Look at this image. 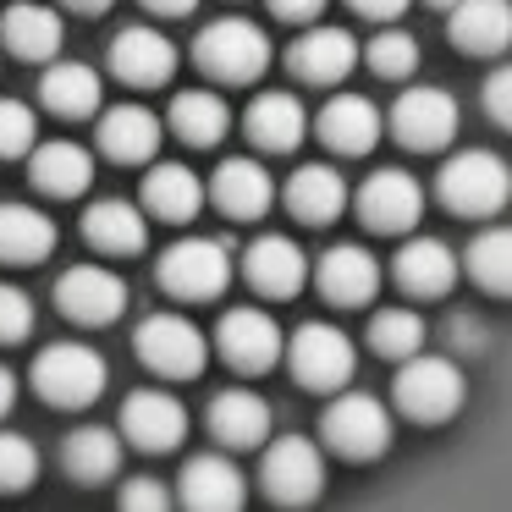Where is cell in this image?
<instances>
[{
  "instance_id": "4",
  "label": "cell",
  "mask_w": 512,
  "mask_h": 512,
  "mask_svg": "<svg viewBox=\"0 0 512 512\" xmlns=\"http://www.w3.org/2000/svg\"><path fill=\"white\" fill-rule=\"evenodd\" d=\"M105 380H111L105 358L83 342H50L45 353L34 358V391L50 408H89L105 391Z\"/></svg>"
},
{
  "instance_id": "48",
  "label": "cell",
  "mask_w": 512,
  "mask_h": 512,
  "mask_svg": "<svg viewBox=\"0 0 512 512\" xmlns=\"http://www.w3.org/2000/svg\"><path fill=\"white\" fill-rule=\"evenodd\" d=\"M12 402H17V375L12 369H0V419L12 413Z\"/></svg>"
},
{
  "instance_id": "47",
  "label": "cell",
  "mask_w": 512,
  "mask_h": 512,
  "mask_svg": "<svg viewBox=\"0 0 512 512\" xmlns=\"http://www.w3.org/2000/svg\"><path fill=\"white\" fill-rule=\"evenodd\" d=\"M144 6H149L155 17H188L193 6H199V0H144Z\"/></svg>"
},
{
  "instance_id": "34",
  "label": "cell",
  "mask_w": 512,
  "mask_h": 512,
  "mask_svg": "<svg viewBox=\"0 0 512 512\" xmlns=\"http://www.w3.org/2000/svg\"><path fill=\"white\" fill-rule=\"evenodd\" d=\"M39 100H45L50 116H67V122H83V116L100 111V78L83 61H56V67L39 78Z\"/></svg>"
},
{
  "instance_id": "39",
  "label": "cell",
  "mask_w": 512,
  "mask_h": 512,
  "mask_svg": "<svg viewBox=\"0 0 512 512\" xmlns=\"http://www.w3.org/2000/svg\"><path fill=\"white\" fill-rule=\"evenodd\" d=\"M39 479V446L17 430H0V496H17Z\"/></svg>"
},
{
  "instance_id": "35",
  "label": "cell",
  "mask_w": 512,
  "mask_h": 512,
  "mask_svg": "<svg viewBox=\"0 0 512 512\" xmlns=\"http://www.w3.org/2000/svg\"><path fill=\"white\" fill-rule=\"evenodd\" d=\"M166 116H171V133H177L182 144H193V149L221 144L226 127H232V111H226V100H221V94H210V89H182L177 100H171Z\"/></svg>"
},
{
  "instance_id": "27",
  "label": "cell",
  "mask_w": 512,
  "mask_h": 512,
  "mask_svg": "<svg viewBox=\"0 0 512 512\" xmlns=\"http://www.w3.org/2000/svg\"><path fill=\"white\" fill-rule=\"evenodd\" d=\"M144 210L155 215V221H193V215L204 210V182L193 166H182V160H166V166H149L144 177Z\"/></svg>"
},
{
  "instance_id": "23",
  "label": "cell",
  "mask_w": 512,
  "mask_h": 512,
  "mask_svg": "<svg viewBox=\"0 0 512 512\" xmlns=\"http://www.w3.org/2000/svg\"><path fill=\"white\" fill-rule=\"evenodd\" d=\"M243 127H248V138H254L259 149H270V155H292V149L303 144V133H309V111L298 105V94L270 89V94H254Z\"/></svg>"
},
{
  "instance_id": "14",
  "label": "cell",
  "mask_w": 512,
  "mask_h": 512,
  "mask_svg": "<svg viewBox=\"0 0 512 512\" xmlns=\"http://www.w3.org/2000/svg\"><path fill=\"white\" fill-rule=\"evenodd\" d=\"M122 435L138 452H171V446H182V435H188V408H182L171 391L144 386L122 402Z\"/></svg>"
},
{
  "instance_id": "41",
  "label": "cell",
  "mask_w": 512,
  "mask_h": 512,
  "mask_svg": "<svg viewBox=\"0 0 512 512\" xmlns=\"http://www.w3.org/2000/svg\"><path fill=\"white\" fill-rule=\"evenodd\" d=\"M28 331H34V298H28L23 287H6V281H0V342L12 347V342H23Z\"/></svg>"
},
{
  "instance_id": "46",
  "label": "cell",
  "mask_w": 512,
  "mask_h": 512,
  "mask_svg": "<svg viewBox=\"0 0 512 512\" xmlns=\"http://www.w3.org/2000/svg\"><path fill=\"white\" fill-rule=\"evenodd\" d=\"M452 347H479V320L457 314V320H452Z\"/></svg>"
},
{
  "instance_id": "49",
  "label": "cell",
  "mask_w": 512,
  "mask_h": 512,
  "mask_svg": "<svg viewBox=\"0 0 512 512\" xmlns=\"http://www.w3.org/2000/svg\"><path fill=\"white\" fill-rule=\"evenodd\" d=\"M72 12H89V17H100V12H111L116 0H67Z\"/></svg>"
},
{
  "instance_id": "45",
  "label": "cell",
  "mask_w": 512,
  "mask_h": 512,
  "mask_svg": "<svg viewBox=\"0 0 512 512\" xmlns=\"http://www.w3.org/2000/svg\"><path fill=\"white\" fill-rule=\"evenodd\" d=\"M270 12H276L281 23H314V17L325 12V0H270Z\"/></svg>"
},
{
  "instance_id": "5",
  "label": "cell",
  "mask_w": 512,
  "mask_h": 512,
  "mask_svg": "<svg viewBox=\"0 0 512 512\" xmlns=\"http://www.w3.org/2000/svg\"><path fill=\"white\" fill-rule=\"evenodd\" d=\"M155 276L171 298L210 303V298H221L226 281H232V254H226V243H215V237H182V243H171L166 254H160Z\"/></svg>"
},
{
  "instance_id": "8",
  "label": "cell",
  "mask_w": 512,
  "mask_h": 512,
  "mask_svg": "<svg viewBox=\"0 0 512 512\" xmlns=\"http://www.w3.org/2000/svg\"><path fill=\"white\" fill-rule=\"evenodd\" d=\"M320 435L342 457H380L391 446V408L369 391H336L320 419Z\"/></svg>"
},
{
  "instance_id": "3",
  "label": "cell",
  "mask_w": 512,
  "mask_h": 512,
  "mask_svg": "<svg viewBox=\"0 0 512 512\" xmlns=\"http://www.w3.org/2000/svg\"><path fill=\"white\" fill-rule=\"evenodd\" d=\"M391 397L413 424H441L463 408V369L441 353H413L391 380Z\"/></svg>"
},
{
  "instance_id": "40",
  "label": "cell",
  "mask_w": 512,
  "mask_h": 512,
  "mask_svg": "<svg viewBox=\"0 0 512 512\" xmlns=\"http://www.w3.org/2000/svg\"><path fill=\"white\" fill-rule=\"evenodd\" d=\"M39 149V116L23 100H0V155H34Z\"/></svg>"
},
{
  "instance_id": "1",
  "label": "cell",
  "mask_w": 512,
  "mask_h": 512,
  "mask_svg": "<svg viewBox=\"0 0 512 512\" xmlns=\"http://www.w3.org/2000/svg\"><path fill=\"white\" fill-rule=\"evenodd\" d=\"M435 199L452 215H463V221H490L512 199V166L501 155H490V149H463V155H452L441 166Z\"/></svg>"
},
{
  "instance_id": "30",
  "label": "cell",
  "mask_w": 512,
  "mask_h": 512,
  "mask_svg": "<svg viewBox=\"0 0 512 512\" xmlns=\"http://www.w3.org/2000/svg\"><path fill=\"white\" fill-rule=\"evenodd\" d=\"M0 39H6V50L23 56V61H56L61 56V17L50 12V6L17 0V6H6V17H0Z\"/></svg>"
},
{
  "instance_id": "11",
  "label": "cell",
  "mask_w": 512,
  "mask_h": 512,
  "mask_svg": "<svg viewBox=\"0 0 512 512\" xmlns=\"http://www.w3.org/2000/svg\"><path fill=\"white\" fill-rule=\"evenodd\" d=\"M358 221L369 226V232L391 237V232H413L424 215V188L413 182V171L402 166H380L364 177V188H358Z\"/></svg>"
},
{
  "instance_id": "19",
  "label": "cell",
  "mask_w": 512,
  "mask_h": 512,
  "mask_svg": "<svg viewBox=\"0 0 512 512\" xmlns=\"http://www.w3.org/2000/svg\"><path fill=\"white\" fill-rule=\"evenodd\" d=\"M314 133L331 155H369L380 144V111L364 94H331L314 116Z\"/></svg>"
},
{
  "instance_id": "42",
  "label": "cell",
  "mask_w": 512,
  "mask_h": 512,
  "mask_svg": "<svg viewBox=\"0 0 512 512\" xmlns=\"http://www.w3.org/2000/svg\"><path fill=\"white\" fill-rule=\"evenodd\" d=\"M122 512H171V490L160 485V479L138 474L122 485Z\"/></svg>"
},
{
  "instance_id": "50",
  "label": "cell",
  "mask_w": 512,
  "mask_h": 512,
  "mask_svg": "<svg viewBox=\"0 0 512 512\" xmlns=\"http://www.w3.org/2000/svg\"><path fill=\"white\" fill-rule=\"evenodd\" d=\"M430 6H446V12H452V6H457V0H430Z\"/></svg>"
},
{
  "instance_id": "16",
  "label": "cell",
  "mask_w": 512,
  "mask_h": 512,
  "mask_svg": "<svg viewBox=\"0 0 512 512\" xmlns=\"http://www.w3.org/2000/svg\"><path fill=\"white\" fill-rule=\"evenodd\" d=\"M243 276L254 292H265V298H298L303 281H309V259H303V248L292 243V237H254L243 254Z\"/></svg>"
},
{
  "instance_id": "37",
  "label": "cell",
  "mask_w": 512,
  "mask_h": 512,
  "mask_svg": "<svg viewBox=\"0 0 512 512\" xmlns=\"http://www.w3.org/2000/svg\"><path fill=\"white\" fill-rule=\"evenodd\" d=\"M369 347L380 358L408 364L413 353H424V320L413 309H375L369 314Z\"/></svg>"
},
{
  "instance_id": "7",
  "label": "cell",
  "mask_w": 512,
  "mask_h": 512,
  "mask_svg": "<svg viewBox=\"0 0 512 512\" xmlns=\"http://www.w3.org/2000/svg\"><path fill=\"white\" fill-rule=\"evenodd\" d=\"M287 364H292V375H298V386L342 391L347 380H353V369H358V347H353L347 331H336V325H325V320H309V325L292 331Z\"/></svg>"
},
{
  "instance_id": "25",
  "label": "cell",
  "mask_w": 512,
  "mask_h": 512,
  "mask_svg": "<svg viewBox=\"0 0 512 512\" xmlns=\"http://www.w3.org/2000/svg\"><path fill=\"white\" fill-rule=\"evenodd\" d=\"M281 199H287V210L298 215L303 226H331L336 215L347 210V182L336 166H298L287 177V188H281Z\"/></svg>"
},
{
  "instance_id": "9",
  "label": "cell",
  "mask_w": 512,
  "mask_h": 512,
  "mask_svg": "<svg viewBox=\"0 0 512 512\" xmlns=\"http://www.w3.org/2000/svg\"><path fill=\"white\" fill-rule=\"evenodd\" d=\"M259 485L270 501L281 507H309L325 490V457L309 435H276L265 446V463H259Z\"/></svg>"
},
{
  "instance_id": "33",
  "label": "cell",
  "mask_w": 512,
  "mask_h": 512,
  "mask_svg": "<svg viewBox=\"0 0 512 512\" xmlns=\"http://www.w3.org/2000/svg\"><path fill=\"white\" fill-rule=\"evenodd\" d=\"M56 248V221L34 204H0V259L6 265H39Z\"/></svg>"
},
{
  "instance_id": "29",
  "label": "cell",
  "mask_w": 512,
  "mask_h": 512,
  "mask_svg": "<svg viewBox=\"0 0 512 512\" xmlns=\"http://www.w3.org/2000/svg\"><path fill=\"white\" fill-rule=\"evenodd\" d=\"M83 237L100 254H138L149 243V221L133 199H100L83 210Z\"/></svg>"
},
{
  "instance_id": "31",
  "label": "cell",
  "mask_w": 512,
  "mask_h": 512,
  "mask_svg": "<svg viewBox=\"0 0 512 512\" xmlns=\"http://www.w3.org/2000/svg\"><path fill=\"white\" fill-rule=\"evenodd\" d=\"M61 468H67L78 485H105V479H116V468H122V435L105 430V424H83V430H72L67 441H61Z\"/></svg>"
},
{
  "instance_id": "32",
  "label": "cell",
  "mask_w": 512,
  "mask_h": 512,
  "mask_svg": "<svg viewBox=\"0 0 512 512\" xmlns=\"http://www.w3.org/2000/svg\"><path fill=\"white\" fill-rule=\"evenodd\" d=\"M210 430L226 446H259L270 435V402L248 386H232L210 402Z\"/></svg>"
},
{
  "instance_id": "13",
  "label": "cell",
  "mask_w": 512,
  "mask_h": 512,
  "mask_svg": "<svg viewBox=\"0 0 512 512\" xmlns=\"http://www.w3.org/2000/svg\"><path fill=\"white\" fill-rule=\"evenodd\" d=\"M56 309L72 325H111L127 309V281L105 265H72L56 281Z\"/></svg>"
},
{
  "instance_id": "26",
  "label": "cell",
  "mask_w": 512,
  "mask_h": 512,
  "mask_svg": "<svg viewBox=\"0 0 512 512\" xmlns=\"http://www.w3.org/2000/svg\"><path fill=\"white\" fill-rule=\"evenodd\" d=\"M160 138H166V127H160V116L144 111V105H116V111L100 116V149L111 160H122V166H144V160H155Z\"/></svg>"
},
{
  "instance_id": "36",
  "label": "cell",
  "mask_w": 512,
  "mask_h": 512,
  "mask_svg": "<svg viewBox=\"0 0 512 512\" xmlns=\"http://www.w3.org/2000/svg\"><path fill=\"white\" fill-rule=\"evenodd\" d=\"M468 276L496 298H512V226H485L468 243Z\"/></svg>"
},
{
  "instance_id": "12",
  "label": "cell",
  "mask_w": 512,
  "mask_h": 512,
  "mask_svg": "<svg viewBox=\"0 0 512 512\" xmlns=\"http://www.w3.org/2000/svg\"><path fill=\"white\" fill-rule=\"evenodd\" d=\"M215 347H221V358L237 369V375H265V369H276V358L287 353V342H281V325L270 320L265 309H226L221 325H215Z\"/></svg>"
},
{
  "instance_id": "44",
  "label": "cell",
  "mask_w": 512,
  "mask_h": 512,
  "mask_svg": "<svg viewBox=\"0 0 512 512\" xmlns=\"http://www.w3.org/2000/svg\"><path fill=\"white\" fill-rule=\"evenodd\" d=\"M347 6H353L358 17H369V23H397L413 0H347Z\"/></svg>"
},
{
  "instance_id": "15",
  "label": "cell",
  "mask_w": 512,
  "mask_h": 512,
  "mask_svg": "<svg viewBox=\"0 0 512 512\" xmlns=\"http://www.w3.org/2000/svg\"><path fill=\"white\" fill-rule=\"evenodd\" d=\"M177 496H182L188 512H243L248 485H243V468H237L232 457L199 452V457H188V468H182Z\"/></svg>"
},
{
  "instance_id": "17",
  "label": "cell",
  "mask_w": 512,
  "mask_h": 512,
  "mask_svg": "<svg viewBox=\"0 0 512 512\" xmlns=\"http://www.w3.org/2000/svg\"><path fill=\"white\" fill-rule=\"evenodd\" d=\"M457 254L441 243V237H408L391 259V276L408 298H446L457 287Z\"/></svg>"
},
{
  "instance_id": "6",
  "label": "cell",
  "mask_w": 512,
  "mask_h": 512,
  "mask_svg": "<svg viewBox=\"0 0 512 512\" xmlns=\"http://www.w3.org/2000/svg\"><path fill=\"white\" fill-rule=\"evenodd\" d=\"M133 347H138V358H144V369L160 380H193L210 364L204 331L193 320H182V314H149V320L138 325Z\"/></svg>"
},
{
  "instance_id": "24",
  "label": "cell",
  "mask_w": 512,
  "mask_h": 512,
  "mask_svg": "<svg viewBox=\"0 0 512 512\" xmlns=\"http://www.w3.org/2000/svg\"><path fill=\"white\" fill-rule=\"evenodd\" d=\"M210 199L232 221H259L270 210V199H276V182H270V171L259 160H221L210 177Z\"/></svg>"
},
{
  "instance_id": "10",
  "label": "cell",
  "mask_w": 512,
  "mask_h": 512,
  "mask_svg": "<svg viewBox=\"0 0 512 512\" xmlns=\"http://www.w3.org/2000/svg\"><path fill=\"white\" fill-rule=\"evenodd\" d=\"M391 138L402 149H419V155H435L457 138V100L435 83H413V89L397 94L391 105Z\"/></svg>"
},
{
  "instance_id": "21",
  "label": "cell",
  "mask_w": 512,
  "mask_h": 512,
  "mask_svg": "<svg viewBox=\"0 0 512 512\" xmlns=\"http://www.w3.org/2000/svg\"><path fill=\"white\" fill-rule=\"evenodd\" d=\"M358 39L347 34V28H309V34H298V45L287 50V67L298 72L303 83H320V89H331V83H342L347 72L358 67Z\"/></svg>"
},
{
  "instance_id": "20",
  "label": "cell",
  "mask_w": 512,
  "mask_h": 512,
  "mask_svg": "<svg viewBox=\"0 0 512 512\" xmlns=\"http://www.w3.org/2000/svg\"><path fill=\"white\" fill-rule=\"evenodd\" d=\"M111 72L133 89H160L177 72V45L160 28H122L111 45Z\"/></svg>"
},
{
  "instance_id": "38",
  "label": "cell",
  "mask_w": 512,
  "mask_h": 512,
  "mask_svg": "<svg viewBox=\"0 0 512 512\" xmlns=\"http://www.w3.org/2000/svg\"><path fill=\"white\" fill-rule=\"evenodd\" d=\"M364 61H369V72H375V78L402 83L413 67H419V39L402 34V28H380V34L364 45Z\"/></svg>"
},
{
  "instance_id": "22",
  "label": "cell",
  "mask_w": 512,
  "mask_h": 512,
  "mask_svg": "<svg viewBox=\"0 0 512 512\" xmlns=\"http://www.w3.org/2000/svg\"><path fill=\"white\" fill-rule=\"evenodd\" d=\"M446 34L463 56H496L512 45V0H457L446 12Z\"/></svg>"
},
{
  "instance_id": "18",
  "label": "cell",
  "mask_w": 512,
  "mask_h": 512,
  "mask_svg": "<svg viewBox=\"0 0 512 512\" xmlns=\"http://www.w3.org/2000/svg\"><path fill=\"white\" fill-rule=\"evenodd\" d=\"M314 281H320V292L336 303V309H364V303L380 292V265H375L369 248L336 243V248H325V259L314 265Z\"/></svg>"
},
{
  "instance_id": "43",
  "label": "cell",
  "mask_w": 512,
  "mask_h": 512,
  "mask_svg": "<svg viewBox=\"0 0 512 512\" xmlns=\"http://www.w3.org/2000/svg\"><path fill=\"white\" fill-rule=\"evenodd\" d=\"M485 111H490V122H496V127H507V133H512V67H496L485 78Z\"/></svg>"
},
{
  "instance_id": "28",
  "label": "cell",
  "mask_w": 512,
  "mask_h": 512,
  "mask_svg": "<svg viewBox=\"0 0 512 512\" xmlns=\"http://www.w3.org/2000/svg\"><path fill=\"white\" fill-rule=\"evenodd\" d=\"M28 177H34V188L50 193V199H78L94 177V160L83 144L56 138V144H39L34 155H28Z\"/></svg>"
},
{
  "instance_id": "2",
  "label": "cell",
  "mask_w": 512,
  "mask_h": 512,
  "mask_svg": "<svg viewBox=\"0 0 512 512\" xmlns=\"http://www.w3.org/2000/svg\"><path fill=\"white\" fill-rule=\"evenodd\" d=\"M193 61L215 83H254L270 67V34L259 23H248V17H221V23L199 28Z\"/></svg>"
}]
</instances>
